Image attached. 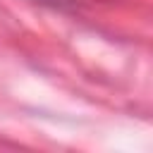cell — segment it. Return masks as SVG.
I'll return each mask as SVG.
<instances>
[{"mask_svg": "<svg viewBox=\"0 0 153 153\" xmlns=\"http://www.w3.org/2000/svg\"><path fill=\"white\" fill-rule=\"evenodd\" d=\"M43 2H50V5H62V2H67V0H43Z\"/></svg>", "mask_w": 153, "mask_h": 153, "instance_id": "1", "label": "cell"}]
</instances>
